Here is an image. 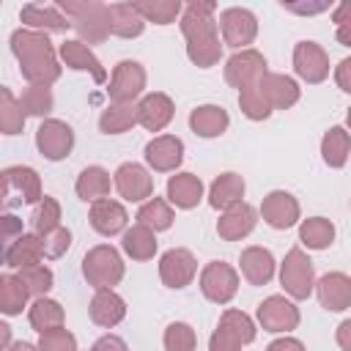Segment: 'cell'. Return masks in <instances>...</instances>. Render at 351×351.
I'll list each match as a JSON object with an SVG mask.
<instances>
[{
    "instance_id": "6da1fadb",
    "label": "cell",
    "mask_w": 351,
    "mask_h": 351,
    "mask_svg": "<svg viewBox=\"0 0 351 351\" xmlns=\"http://www.w3.org/2000/svg\"><path fill=\"white\" fill-rule=\"evenodd\" d=\"M214 14V3H192L181 19V30L186 36V55L192 63H197L200 69H208L219 60L222 44H219V33H217V22L211 19Z\"/></svg>"
},
{
    "instance_id": "7a4b0ae2",
    "label": "cell",
    "mask_w": 351,
    "mask_h": 351,
    "mask_svg": "<svg viewBox=\"0 0 351 351\" xmlns=\"http://www.w3.org/2000/svg\"><path fill=\"white\" fill-rule=\"evenodd\" d=\"M11 49L19 60L22 77L30 85H49L60 77V66L55 60V52L47 36L33 33V30H16L11 36Z\"/></svg>"
},
{
    "instance_id": "3957f363",
    "label": "cell",
    "mask_w": 351,
    "mask_h": 351,
    "mask_svg": "<svg viewBox=\"0 0 351 351\" xmlns=\"http://www.w3.org/2000/svg\"><path fill=\"white\" fill-rule=\"evenodd\" d=\"M82 271H85L88 282H90L96 291H101V288H112L115 282H121V277H123V263H121V255H118L112 247L101 244V247H93V250L85 255Z\"/></svg>"
},
{
    "instance_id": "277c9868",
    "label": "cell",
    "mask_w": 351,
    "mask_h": 351,
    "mask_svg": "<svg viewBox=\"0 0 351 351\" xmlns=\"http://www.w3.org/2000/svg\"><path fill=\"white\" fill-rule=\"evenodd\" d=\"M41 181L33 167H5L3 170V206L11 208L16 203L41 200Z\"/></svg>"
},
{
    "instance_id": "5b68a950",
    "label": "cell",
    "mask_w": 351,
    "mask_h": 351,
    "mask_svg": "<svg viewBox=\"0 0 351 351\" xmlns=\"http://www.w3.org/2000/svg\"><path fill=\"white\" fill-rule=\"evenodd\" d=\"M60 11L66 16H74L71 25L88 38V41H101L110 33V14L107 5L96 3H60Z\"/></svg>"
},
{
    "instance_id": "8992f818",
    "label": "cell",
    "mask_w": 351,
    "mask_h": 351,
    "mask_svg": "<svg viewBox=\"0 0 351 351\" xmlns=\"http://www.w3.org/2000/svg\"><path fill=\"white\" fill-rule=\"evenodd\" d=\"M280 280L293 299H307L313 293V261L299 247H293L282 261Z\"/></svg>"
},
{
    "instance_id": "52a82bcc",
    "label": "cell",
    "mask_w": 351,
    "mask_h": 351,
    "mask_svg": "<svg viewBox=\"0 0 351 351\" xmlns=\"http://www.w3.org/2000/svg\"><path fill=\"white\" fill-rule=\"evenodd\" d=\"M200 291H203L206 299H211L217 304H228L239 291L236 269L222 263V261H211L200 274Z\"/></svg>"
},
{
    "instance_id": "ba28073f",
    "label": "cell",
    "mask_w": 351,
    "mask_h": 351,
    "mask_svg": "<svg viewBox=\"0 0 351 351\" xmlns=\"http://www.w3.org/2000/svg\"><path fill=\"white\" fill-rule=\"evenodd\" d=\"M263 77H266V60H263V55L255 52V49L236 52V55L228 60V66H225V80H228L233 88H239V90L258 85Z\"/></svg>"
},
{
    "instance_id": "9c48e42d",
    "label": "cell",
    "mask_w": 351,
    "mask_h": 351,
    "mask_svg": "<svg viewBox=\"0 0 351 351\" xmlns=\"http://www.w3.org/2000/svg\"><path fill=\"white\" fill-rule=\"evenodd\" d=\"M36 145L52 162L66 159L71 154V145H74V132L63 121H44L36 132Z\"/></svg>"
},
{
    "instance_id": "30bf717a",
    "label": "cell",
    "mask_w": 351,
    "mask_h": 351,
    "mask_svg": "<svg viewBox=\"0 0 351 351\" xmlns=\"http://www.w3.org/2000/svg\"><path fill=\"white\" fill-rule=\"evenodd\" d=\"M219 27H222V38L228 47H247L252 44L255 33H258V22L252 16V11L247 8H228L219 16Z\"/></svg>"
},
{
    "instance_id": "8fae6325",
    "label": "cell",
    "mask_w": 351,
    "mask_h": 351,
    "mask_svg": "<svg viewBox=\"0 0 351 351\" xmlns=\"http://www.w3.org/2000/svg\"><path fill=\"white\" fill-rule=\"evenodd\" d=\"M143 88H145V71H143V66L134 63V60H121L115 66V71H112V82H110L107 90H110V99L115 104H126Z\"/></svg>"
},
{
    "instance_id": "7c38bea8",
    "label": "cell",
    "mask_w": 351,
    "mask_h": 351,
    "mask_svg": "<svg viewBox=\"0 0 351 351\" xmlns=\"http://www.w3.org/2000/svg\"><path fill=\"white\" fill-rule=\"evenodd\" d=\"M258 321L266 332H291L299 324V310L285 296H269L258 304Z\"/></svg>"
},
{
    "instance_id": "4fadbf2b",
    "label": "cell",
    "mask_w": 351,
    "mask_h": 351,
    "mask_svg": "<svg viewBox=\"0 0 351 351\" xmlns=\"http://www.w3.org/2000/svg\"><path fill=\"white\" fill-rule=\"evenodd\" d=\"M197 263L189 250H167L159 261V277L167 288H184L192 282Z\"/></svg>"
},
{
    "instance_id": "5bb4252c",
    "label": "cell",
    "mask_w": 351,
    "mask_h": 351,
    "mask_svg": "<svg viewBox=\"0 0 351 351\" xmlns=\"http://www.w3.org/2000/svg\"><path fill=\"white\" fill-rule=\"evenodd\" d=\"M293 69L307 82H321L329 74V58L315 41H299L293 49Z\"/></svg>"
},
{
    "instance_id": "9a60e30c",
    "label": "cell",
    "mask_w": 351,
    "mask_h": 351,
    "mask_svg": "<svg viewBox=\"0 0 351 351\" xmlns=\"http://www.w3.org/2000/svg\"><path fill=\"white\" fill-rule=\"evenodd\" d=\"M115 189L121 192V197L137 203V200H145L151 197L154 192V181L148 176V170L143 165H134V162H126L115 170Z\"/></svg>"
},
{
    "instance_id": "2e32d148",
    "label": "cell",
    "mask_w": 351,
    "mask_h": 351,
    "mask_svg": "<svg viewBox=\"0 0 351 351\" xmlns=\"http://www.w3.org/2000/svg\"><path fill=\"white\" fill-rule=\"evenodd\" d=\"M261 214H263V219H266L271 228L285 230V228L296 225V219H299V203H296L293 195L277 189V192H269V195L263 197Z\"/></svg>"
},
{
    "instance_id": "e0dca14e",
    "label": "cell",
    "mask_w": 351,
    "mask_h": 351,
    "mask_svg": "<svg viewBox=\"0 0 351 351\" xmlns=\"http://www.w3.org/2000/svg\"><path fill=\"white\" fill-rule=\"evenodd\" d=\"M145 159L154 170L159 173H167V170H176L184 159V143L173 134H162V137H154L148 145H145Z\"/></svg>"
},
{
    "instance_id": "ac0fdd59",
    "label": "cell",
    "mask_w": 351,
    "mask_h": 351,
    "mask_svg": "<svg viewBox=\"0 0 351 351\" xmlns=\"http://www.w3.org/2000/svg\"><path fill=\"white\" fill-rule=\"evenodd\" d=\"M315 291H318V302L332 313H340V310L351 307V277H346L340 271L324 274L315 282Z\"/></svg>"
},
{
    "instance_id": "d6986e66",
    "label": "cell",
    "mask_w": 351,
    "mask_h": 351,
    "mask_svg": "<svg viewBox=\"0 0 351 351\" xmlns=\"http://www.w3.org/2000/svg\"><path fill=\"white\" fill-rule=\"evenodd\" d=\"M255 228V208L250 203H233L230 208H225L222 219L217 222V233L228 241H236L241 236H247Z\"/></svg>"
},
{
    "instance_id": "ffe728a7",
    "label": "cell",
    "mask_w": 351,
    "mask_h": 351,
    "mask_svg": "<svg viewBox=\"0 0 351 351\" xmlns=\"http://www.w3.org/2000/svg\"><path fill=\"white\" fill-rule=\"evenodd\" d=\"M126 211H123V206L121 203H115V200H110V197H104V200H96L93 206H90V225H93V230H99L101 236H115V233H121L123 228H126Z\"/></svg>"
},
{
    "instance_id": "44dd1931",
    "label": "cell",
    "mask_w": 351,
    "mask_h": 351,
    "mask_svg": "<svg viewBox=\"0 0 351 351\" xmlns=\"http://www.w3.org/2000/svg\"><path fill=\"white\" fill-rule=\"evenodd\" d=\"M123 315H126V304H123V299H121L112 288L96 291V296H93V302H90V318H93V324L110 329V326L121 324Z\"/></svg>"
},
{
    "instance_id": "7402d4cb",
    "label": "cell",
    "mask_w": 351,
    "mask_h": 351,
    "mask_svg": "<svg viewBox=\"0 0 351 351\" xmlns=\"http://www.w3.org/2000/svg\"><path fill=\"white\" fill-rule=\"evenodd\" d=\"M41 258H44L41 236L22 233L16 241H11V244L5 247V266H11V269H27V266H36Z\"/></svg>"
},
{
    "instance_id": "603a6c76",
    "label": "cell",
    "mask_w": 351,
    "mask_h": 351,
    "mask_svg": "<svg viewBox=\"0 0 351 351\" xmlns=\"http://www.w3.org/2000/svg\"><path fill=\"white\" fill-rule=\"evenodd\" d=\"M261 93H263V99L269 101L271 110H285V107L296 104V99H299L296 82L282 77V74H266L261 80Z\"/></svg>"
},
{
    "instance_id": "cb8c5ba5",
    "label": "cell",
    "mask_w": 351,
    "mask_h": 351,
    "mask_svg": "<svg viewBox=\"0 0 351 351\" xmlns=\"http://www.w3.org/2000/svg\"><path fill=\"white\" fill-rule=\"evenodd\" d=\"M241 274L252 285H266L274 277V258L263 247H247L241 252Z\"/></svg>"
},
{
    "instance_id": "d4e9b609",
    "label": "cell",
    "mask_w": 351,
    "mask_h": 351,
    "mask_svg": "<svg viewBox=\"0 0 351 351\" xmlns=\"http://www.w3.org/2000/svg\"><path fill=\"white\" fill-rule=\"evenodd\" d=\"M137 110H140V123L145 129H151V132L165 129L170 123V118H173V101L165 93H148L137 104Z\"/></svg>"
},
{
    "instance_id": "484cf974",
    "label": "cell",
    "mask_w": 351,
    "mask_h": 351,
    "mask_svg": "<svg viewBox=\"0 0 351 351\" xmlns=\"http://www.w3.org/2000/svg\"><path fill=\"white\" fill-rule=\"evenodd\" d=\"M60 58L66 60V66H71L77 71H90L96 82H104L107 80V71L101 69V63L96 60V55L82 41H66V44H60Z\"/></svg>"
},
{
    "instance_id": "4316f807",
    "label": "cell",
    "mask_w": 351,
    "mask_h": 351,
    "mask_svg": "<svg viewBox=\"0 0 351 351\" xmlns=\"http://www.w3.org/2000/svg\"><path fill=\"white\" fill-rule=\"evenodd\" d=\"M167 197H170V203H176L178 208H192V206H197L200 197H203V184H200V178L192 176V173H178V176H173V178L167 181Z\"/></svg>"
},
{
    "instance_id": "83f0119b",
    "label": "cell",
    "mask_w": 351,
    "mask_h": 351,
    "mask_svg": "<svg viewBox=\"0 0 351 351\" xmlns=\"http://www.w3.org/2000/svg\"><path fill=\"white\" fill-rule=\"evenodd\" d=\"M230 118L222 107H214V104H206V107H197L192 110L189 115V126L195 129V134L200 137H219L225 129H228Z\"/></svg>"
},
{
    "instance_id": "f1b7e54d",
    "label": "cell",
    "mask_w": 351,
    "mask_h": 351,
    "mask_svg": "<svg viewBox=\"0 0 351 351\" xmlns=\"http://www.w3.org/2000/svg\"><path fill=\"white\" fill-rule=\"evenodd\" d=\"M244 197V178L236 173H222L208 192V203L214 208H230L233 203H241Z\"/></svg>"
},
{
    "instance_id": "f546056e",
    "label": "cell",
    "mask_w": 351,
    "mask_h": 351,
    "mask_svg": "<svg viewBox=\"0 0 351 351\" xmlns=\"http://www.w3.org/2000/svg\"><path fill=\"white\" fill-rule=\"evenodd\" d=\"M107 14H110V33L123 36V38H132V36L143 33V16L137 14V8L132 3L107 5Z\"/></svg>"
},
{
    "instance_id": "4dcf8cb0",
    "label": "cell",
    "mask_w": 351,
    "mask_h": 351,
    "mask_svg": "<svg viewBox=\"0 0 351 351\" xmlns=\"http://www.w3.org/2000/svg\"><path fill=\"white\" fill-rule=\"evenodd\" d=\"M137 121H140V110H137L132 101H126V104H112V107H107V110L101 112L99 129H101L104 134H121V132H126L129 126H134Z\"/></svg>"
},
{
    "instance_id": "1f68e13d",
    "label": "cell",
    "mask_w": 351,
    "mask_h": 351,
    "mask_svg": "<svg viewBox=\"0 0 351 351\" xmlns=\"http://www.w3.org/2000/svg\"><path fill=\"white\" fill-rule=\"evenodd\" d=\"M77 195L82 200H104L110 195V173L104 167H85L77 178Z\"/></svg>"
},
{
    "instance_id": "d6a6232c",
    "label": "cell",
    "mask_w": 351,
    "mask_h": 351,
    "mask_svg": "<svg viewBox=\"0 0 351 351\" xmlns=\"http://www.w3.org/2000/svg\"><path fill=\"white\" fill-rule=\"evenodd\" d=\"M27 296H30V288L25 285L22 277H14V274H3L0 277V310L5 315L22 313Z\"/></svg>"
},
{
    "instance_id": "836d02e7",
    "label": "cell",
    "mask_w": 351,
    "mask_h": 351,
    "mask_svg": "<svg viewBox=\"0 0 351 351\" xmlns=\"http://www.w3.org/2000/svg\"><path fill=\"white\" fill-rule=\"evenodd\" d=\"M348 151H351V137L343 126H332L324 140H321V154H324V162L329 167H343L346 159H348Z\"/></svg>"
},
{
    "instance_id": "e575fe53",
    "label": "cell",
    "mask_w": 351,
    "mask_h": 351,
    "mask_svg": "<svg viewBox=\"0 0 351 351\" xmlns=\"http://www.w3.org/2000/svg\"><path fill=\"white\" fill-rule=\"evenodd\" d=\"M121 244H123V252L132 255L134 261H148V258H154V252H156L154 230L145 228V225H134L132 230H126Z\"/></svg>"
},
{
    "instance_id": "d590c367",
    "label": "cell",
    "mask_w": 351,
    "mask_h": 351,
    "mask_svg": "<svg viewBox=\"0 0 351 351\" xmlns=\"http://www.w3.org/2000/svg\"><path fill=\"white\" fill-rule=\"evenodd\" d=\"M30 326L36 332H41V335L49 332V329L63 326V307L58 302H52V299L38 296L33 302V307H30Z\"/></svg>"
},
{
    "instance_id": "8d00e7d4",
    "label": "cell",
    "mask_w": 351,
    "mask_h": 351,
    "mask_svg": "<svg viewBox=\"0 0 351 351\" xmlns=\"http://www.w3.org/2000/svg\"><path fill=\"white\" fill-rule=\"evenodd\" d=\"M22 22L30 27H47V30H66L71 27V19L63 16L58 8H44V5H25L22 8Z\"/></svg>"
},
{
    "instance_id": "74e56055",
    "label": "cell",
    "mask_w": 351,
    "mask_h": 351,
    "mask_svg": "<svg viewBox=\"0 0 351 351\" xmlns=\"http://www.w3.org/2000/svg\"><path fill=\"white\" fill-rule=\"evenodd\" d=\"M299 239L310 250H326L332 244V239H335V225L329 219H324V217L304 219L302 228H299Z\"/></svg>"
},
{
    "instance_id": "f35d334b",
    "label": "cell",
    "mask_w": 351,
    "mask_h": 351,
    "mask_svg": "<svg viewBox=\"0 0 351 351\" xmlns=\"http://www.w3.org/2000/svg\"><path fill=\"white\" fill-rule=\"evenodd\" d=\"M137 225H145V228H151L154 233H156V230H167V228L173 225V211H170V206H167L162 197H151L148 203L140 206V211H137Z\"/></svg>"
},
{
    "instance_id": "ab89813d",
    "label": "cell",
    "mask_w": 351,
    "mask_h": 351,
    "mask_svg": "<svg viewBox=\"0 0 351 351\" xmlns=\"http://www.w3.org/2000/svg\"><path fill=\"white\" fill-rule=\"evenodd\" d=\"M22 126H25V110L11 96V90L3 88L0 90V129H3V134H19Z\"/></svg>"
},
{
    "instance_id": "60d3db41",
    "label": "cell",
    "mask_w": 351,
    "mask_h": 351,
    "mask_svg": "<svg viewBox=\"0 0 351 351\" xmlns=\"http://www.w3.org/2000/svg\"><path fill=\"white\" fill-rule=\"evenodd\" d=\"M219 326L228 329L230 335H236L241 343H252L255 340V324L247 313L241 310H225L222 318H219Z\"/></svg>"
},
{
    "instance_id": "b9f144b4",
    "label": "cell",
    "mask_w": 351,
    "mask_h": 351,
    "mask_svg": "<svg viewBox=\"0 0 351 351\" xmlns=\"http://www.w3.org/2000/svg\"><path fill=\"white\" fill-rule=\"evenodd\" d=\"M19 104L25 110V115H47L52 110V93L47 85H30L19 96Z\"/></svg>"
},
{
    "instance_id": "7bdbcfd3",
    "label": "cell",
    "mask_w": 351,
    "mask_h": 351,
    "mask_svg": "<svg viewBox=\"0 0 351 351\" xmlns=\"http://www.w3.org/2000/svg\"><path fill=\"white\" fill-rule=\"evenodd\" d=\"M132 5L137 8V14H140V16L154 19L156 25H170V22L176 19L178 8H181V3H178V0H165V3L154 0V3H132Z\"/></svg>"
},
{
    "instance_id": "ee69618b",
    "label": "cell",
    "mask_w": 351,
    "mask_h": 351,
    "mask_svg": "<svg viewBox=\"0 0 351 351\" xmlns=\"http://www.w3.org/2000/svg\"><path fill=\"white\" fill-rule=\"evenodd\" d=\"M239 104H241L244 115H247V118H252V121L269 118V112H271L269 101H266V99H263V93H261V82H258V85H252V88L239 90Z\"/></svg>"
},
{
    "instance_id": "f6af8a7d",
    "label": "cell",
    "mask_w": 351,
    "mask_h": 351,
    "mask_svg": "<svg viewBox=\"0 0 351 351\" xmlns=\"http://www.w3.org/2000/svg\"><path fill=\"white\" fill-rule=\"evenodd\" d=\"M58 219H60V206H58L52 197H47V195H44L41 206H38V208H36V214L30 217V222H33L36 233H38V236H47V233L58 230V228H60V225H58Z\"/></svg>"
},
{
    "instance_id": "bcb514c9",
    "label": "cell",
    "mask_w": 351,
    "mask_h": 351,
    "mask_svg": "<svg viewBox=\"0 0 351 351\" xmlns=\"http://www.w3.org/2000/svg\"><path fill=\"white\" fill-rule=\"evenodd\" d=\"M195 329L189 324H170L165 329V348L167 351H195Z\"/></svg>"
},
{
    "instance_id": "7dc6e473",
    "label": "cell",
    "mask_w": 351,
    "mask_h": 351,
    "mask_svg": "<svg viewBox=\"0 0 351 351\" xmlns=\"http://www.w3.org/2000/svg\"><path fill=\"white\" fill-rule=\"evenodd\" d=\"M19 277L25 280V285L30 288V293H36V296H44V293L52 288V271H49L47 266H41V263L22 269Z\"/></svg>"
},
{
    "instance_id": "c3c4849f",
    "label": "cell",
    "mask_w": 351,
    "mask_h": 351,
    "mask_svg": "<svg viewBox=\"0 0 351 351\" xmlns=\"http://www.w3.org/2000/svg\"><path fill=\"white\" fill-rule=\"evenodd\" d=\"M38 351H77V340L71 332H66L63 326L49 329L41 335L38 340Z\"/></svg>"
},
{
    "instance_id": "681fc988",
    "label": "cell",
    "mask_w": 351,
    "mask_h": 351,
    "mask_svg": "<svg viewBox=\"0 0 351 351\" xmlns=\"http://www.w3.org/2000/svg\"><path fill=\"white\" fill-rule=\"evenodd\" d=\"M41 244H44V258H60L71 244V233L66 228H58V230L41 236Z\"/></svg>"
},
{
    "instance_id": "f907efd6",
    "label": "cell",
    "mask_w": 351,
    "mask_h": 351,
    "mask_svg": "<svg viewBox=\"0 0 351 351\" xmlns=\"http://www.w3.org/2000/svg\"><path fill=\"white\" fill-rule=\"evenodd\" d=\"M244 343L236 337V335H230L228 329H222V326H217V332L211 335V340H208V348L211 351H239Z\"/></svg>"
},
{
    "instance_id": "816d5d0a",
    "label": "cell",
    "mask_w": 351,
    "mask_h": 351,
    "mask_svg": "<svg viewBox=\"0 0 351 351\" xmlns=\"http://www.w3.org/2000/svg\"><path fill=\"white\" fill-rule=\"evenodd\" d=\"M19 236H22V222L16 217H3V241H5V247L11 241H16Z\"/></svg>"
},
{
    "instance_id": "f5cc1de1",
    "label": "cell",
    "mask_w": 351,
    "mask_h": 351,
    "mask_svg": "<svg viewBox=\"0 0 351 351\" xmlns=\"http://www.w3.org/2000/svg\"><path fill=\"white\" fill-rule=\"evenodd\" d=\"M90 351H129V348H126V343H123L121 337H115V335H104V337H99V340L93 343Z\"/></svg>"
},
{
    "instance_id": "db71d44e",
    "label": "cell",
    "mask_w": 351,
    "mask_h": 351,
    "mask_svg": "<svg viewBox=\"0 0 351 351\" xmlns=\"http://www.w3.org/2000/svg\"><path fill=\"white\" fill-rule=\"evenodd\" d=\"M335 80H337V85H340L346 93H351V58H346V60L337 63V69H335Z\"/></svg>"
},
{
    "instance_id": "11a10c76",
    "label": "cell",
    "mask_w": 351,
    "mask_h": 351,
    "mask_svg": "<svg viewBox=\"0 0 351 351\" xmlns=\"http://www.w3.org/2000/svg\"><path fill=\"white\" fill-rule=\"evenodd\" d=\"M266 351H304V346L299 340H293V337H280V340L269 343Z\"/></svg>"
},
{
    "instance_id": "9f6ffc18",
    "label": "cell",
    "mask_w": 351,
    "mask_h": 351,
    "mask_svg": "<svg viewBox=\"0 0 351 351\" xmlns=\"http://www.w3.org/2000/svg\"><path fill=\"white\" fill-rule=\"evenodd\" d=\"M335 340H337V346H340L343 351H351V318H348V321H343V324L337 326Z\"/></svg>"
},
{
    "instance_id": "6f0895ef",
    "label": "cell",
    "mask_w": 351,
    "mask_h": 351,
    "mask_svg": "<svg viewBox=\"0 0 351 351\" xmlns=\"http://www.w3.org/2000/svg\"><path fill=\"white\" fill-rule=\"evenodd\" d=\"M282 8H288V11H293V14H321V11H326V8H332L329 3H315V5H296V3H282Z\"/></svg>"
},
{
    "instance_id": "680465c9",
    "label": "cell",
    "mask_w": 351,
    "mask_h": 351,
    "mask_svg": "<svg viewBox=\"0 0 351 351\" xmlns=\"http://www.w3.org/2000/svg\"><path fill=\"white\" fill-rule=\"evenodd\" d=\"M337 41H340L343 47H351V16L337 25Z\"/></svg>"
},
{
    "instance_id": "91938a15",
    "label": "cell",
    "mask_w": 351,
    "mask_h": 351,
    "mask_svg": "<svg viewBox=\"0 0 351 351\" xmlns=\"http://www.w3.org/2000/svg\"><path fill=\"white\" fill-rule=\"evenodd\" d=\"M351 16V0H346V3H340L337 8H335V14H332V19L340 25V22H346Z\"/></svg>"
},
{
    "instance_id": "94428289",
    "label": "cell",
    "mask_w": 351,
    "mask_h": 351,
    "mask_svg": "<svg viewBox=\"0 0 351 351\" xmlns=\"http://www.w3.org/2000/svg\"><path fill=\"white\" fill-rule=\"evenodd\" d=\"M5 351H38V348H33L30 343H14V346H8Z\"/></svg>"
},
{
    "instance_id": "6125c7cd",
    "label": "cell",
    "mask_w": 351,
    "mask_h": 351,
    "mask_svg": "<svg viewBox=\"0 0 351 351\" xmlns=\"http://www.w3.org/2000/svg\"><path fill=\"white\" fill-rule=\"evenodd\" d=\"M348 126H351V110H348Z\"/></svg>"
}]
</instances>
